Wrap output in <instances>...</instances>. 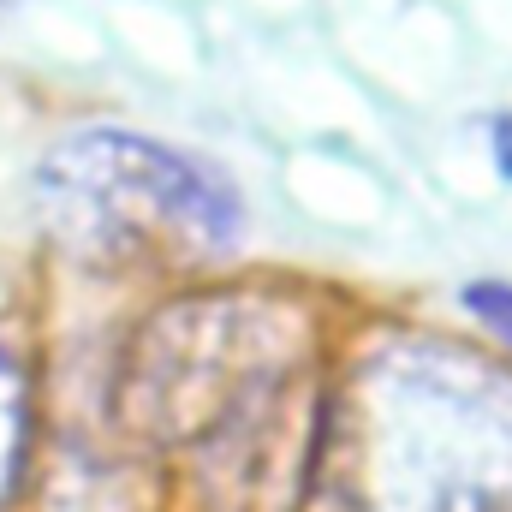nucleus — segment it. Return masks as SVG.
I'll return each instance as SVG.
<instances>
[{"label":"nucleus","instance_id":"obj_1","mask_svg":"<svg viewBox=\"0 0 512 512\" xmlns=\"http://www.w3.org/2000/svg\"><path fill=\"white\" fill-rule=\"evenodd\" d=\"M328 459L358 512H512V376L435 334L382 340L328 411Z\"/></svg>","mask_w":512,"mask_h":512},{"label":"nucleus","instance_id":"obj_4","mask_svg":"<svg viewBox=\"0 0 512 512\" xmlns=\"http://www.w3.org/2000/svg\"><path fill=\"white\" fill-rule=\"evenodd\" d=\"M24 441H30V387H24V370L0 352V507L18 489Z\"/></svg>","mask_w":512,"mask_h":512},{"label":"nucleus","instance_id":"obj_5","mask_svg":"<svg viewBox=\"0 0 512 512\" xmlns=\"http://www.w3.org/2000/svg\"><path fill=\"white\" fill-rule=\"evenodd\" d=\"M465 310H471L501 346H512V286L507 280H477V286H465Z\"/></svg>","mask_w":512,"mask_h":512},{"label":"nucleus","instance_id":"obj_6","mask_svg":"<svg viewBox=\"0 0 512 512\" xmlns=\"http://www.w3.org/2000/svg\"><path fill=\"white\" fill-rule=\"evenodd\" d=\"M495 155H501V173L512 179V114L495 120Z\"/></svg>","mask_w":512,"mask_h":512},{"label":"nucleus","instance_id":"obj_2","mask_svg":"<svg viewBox=\"0 0 512 512\" xmlns=\"http://www.w3.org/2000/svg\"><path fill=\"white\" fill-rule=\"evenodd\" d=\"M36 215L96 268L209 262L245 239V197L215 161L120 126H84L42 155Z\"/></svg>","mask_w":512,"mask_h":512},{"label":"nucleus","instance_id":"obj_3","mask_svg":"<svg viewBox=\"0 0 512 512\" xmlns=\"http://www.w3.org/2000/svg\"><path fill=\"white\" fill-rule=\"evenodd\" d=\"M310 370V322L256 292H191L131 334L114 411L149 447H209L274 387Z\"/></svg>","mask_w":512,"mask_h":512}]
</instances>
